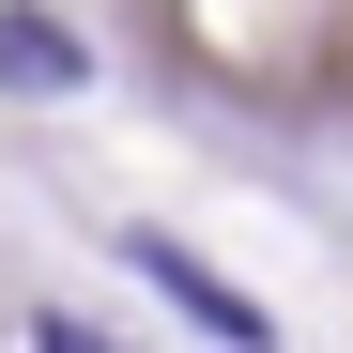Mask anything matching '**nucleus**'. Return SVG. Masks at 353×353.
<instances>
[{"label": "nucleus", "mask_w": 353, "mask_h": 353, "mask_svg": "<svg viewBox=\"0 0 353 353\" xmlns=\"http://www.w3.org/2000/svg\"><path fill=\"white\" fill-rule=\"evenodd\" d=\"M0 77H16V92H77L92 62H77V31H62V16H31V0H16V16H0Z\"/></svg>", "instance_id": "obj_2"}, {"label": "nucleus", "mask_w": 353, "mask_h": 353, "mask_svg": "<svg viewBox=\"0 0 353 353\" xmlns=\"http://www.w3.org/2000/svg\"><path fill=\"white\" fill-rule=\"evenodd\" d=\"M123 261H139V276H154V292H169V307H185V323H200V338H246V353H261V338H276V323H261V307H246V292H230V276H215V261H185V246H169V230H139V246H123Z\"/></svg>", "instance_id": "obj_1"}, {"label": "nucleus", "mask_w": 353, "mask_h": 353, "mask_svg": "<svg viewBox=\"0 0 353 353\" xmlns=\"http://www.w3.org/2000/svg\"><path fill=\"white\" fill-rule=\"evenodd\" d=\"M31 353H108V338L92 323H31Z\"/></svg>", "instance_id": "obj_3"}]
</instances>
